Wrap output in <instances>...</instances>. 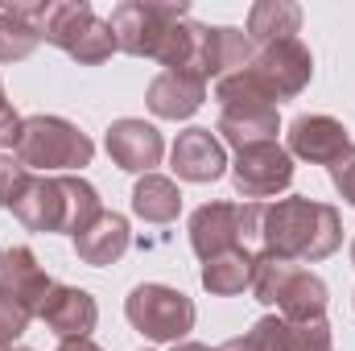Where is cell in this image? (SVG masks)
I'll list each match as a JSON object with an SVG mask.
<instances>
[{
    "label": "cell",
    "instance_id": "cell-16",
    "mask_svg": "<svg viewBox=\"0 0 355 351\" xmlns=\"http://www.w3.org/2000/svg\"><path fill=\"white\" fill-rule=\"evenodd\" d=\"M207 99V79L194 75V71H162L153 83H149V112L162 116V120H186L202 108Z\"/></svg>",
    "mask_w": 355,
    "mask_h": 351
},
{
    "label": "cell",
    "instance_id": "cell-17",
    "mask_svg": "<svg viewBox=\"0 0 355 351\" xmlns=\"http://www.w3.org/2000/svg\"><path fill=\"white\" fill-rule=\"evenodd\" d=\"M252 54H257V46L244 29H236V25H207L202 29V79L207 83L211 79L219 83V79L244 71L252 62Z\"/></svg>",
    "mask_w": 355,
    "mask_h": 351
},
{
    "label": "cell",
    "instance_id": "cell-27",
    "mask_svg": "<svg viewBox=\"0 0 355 351\" xmlns=\"http://www.w3.org/2000/svg\"><path fill=\"white\" fill-rule=\"evenodd\" d=\"M331 182H335V190H339V194L355 207V145L339 157V162H335V166H331Z\"/></svg>",
    "mask_w": 355,
    "mask_h": 351
},
{
    "label": "cell",
    "instance_id": "cell-19",
    "mask_svg": "<svg viewBox=\"0 0 355 351\" xmlns=\"http://www.w3.org/2000/svg\"><path fill=\"white\" fill-rule=\"evenodd\" d=\"M42 17L46 0L0 8V62H21L42 46Z\"/></svg>",
    "mask_w": 355,
    "mask_h": 351
},
{
    "label": "cell",
    "instance_id": "cell-25",
    "mask_svg": "<svg viewBox=\"0 0 355 351\" xmlns=\"http://www.w3.org/2000/svg\"><path fill=\"white\" fill-rule=\"evenodd\" d=\"M215 351H281V314H265L261 323H252V331L227 339Z\"/></svg>",
    "mask_w": 355,
    "mask_h": 351
},
{
    "label": "cell",
    "instance_id": "cell-18",
    "mask_svg": "<svg viewBox=\"0 0 355 351\" xmlns=\"http://www.w3.org/2000/svg\"><path fill=\"white\" fill-rule=\"evenodd\" d=\"M128 244H132L128 219L116 215V211H99L87 228L75 236V257L83 264H91V268H107V264H116L128 252Z\"/></svg>",
    "mask_w": 355,
    "mask_h": 351
},
{
    "label": "cell",
    "instance_id": "cell-6",
    "mask_svg": "<svg viewBox=\"0 0 355 351\" xmlns=\"http://www.w3.org/2000/svg\"><path fill=\"white\" fill-rule=\"evenodd\" d=\"M95 157V145L91 137L62 120V116H29L21 124V137H17V162L33 174H46V170H83Z\"/></svg>",
    "mask_w": 355,
    "mask_h": 351
},
{
    "label": "cell",
    "instance_id": "cell-5",
    "mask_svg": "<svg viewBox=\"0 0 355 351\" xmlns=\"http://www.w3.org/2000/svg\"><path fill=\"white\" fill-rule=\"evenodd\" d=\"M252 293L261 306H277L281 318H327V281L293 261L261 252L252 264Z\"/></svg>",
    "mask_w": 355,
    "mask_h": 351
},
{
    "label": "cell",
    "instance_id": "cell-32",
    "mask_svg": "<svg viewBox=\"0 0 355 351\" xmlns=\"http://www.w3.org/2000/svg\"><path fill=\"white\" fill-rule=\"evenodd\" d=\"M352 264H355V240H352Z\"/></svg>",
    "mask_w": 355,
    "mask_h": 351
},
{
    "label": "cell",
    "instance_id": "cell-13",
    "mask_svg": "<svg viewBox=\"0 0 355 351\" xmlns=\"http://www.w3.org/2000/svg\"><path fill=\"white\" fill-rule=\"evenodd\" d=\"M37 318H42L58 339H91V331H95V323H99V306H95V298H91L87 289H79V285H58V281H54V289L46 293Z\"/></svg>",
    "mask_w": 355,
    "mask_h": 351
},
{
    "label": "cell",
    "instance_id": "cell-30",
    "mask_svg": "<svg viewBox=\"0 0 355 351\" xmlns=\"http://www.w3.org/2000/svg\"><path fill=\"white\" fill-rule=\"evenodd\" d=\"M174 351H211L207 343H174Z\"/></svg>",
    "mask_w": 355,
    "mask_h": 351
},
{
    "label": "cell",
    "instance_id": "cell-2",
    "mask_svg": "<svg viewBox=\"0 0 355 351\" xmlns=\"http://www.w3.org/2000/svg\"><path fill=\"white\" fill-rule=\"evenodd\" d=\"M257 244H261V252L293 264L327 261L343 244V219L331 203H314V198L261 203Z\"/></svg>",
    "mask_w": 355,
    "mask_h": 351
},
{
    "label": "cell",
    "instance_id": "cell-7",
    "mask_svg": "<svg viewBox=\"0 0 355 351\" xmlns=\"http://www.w3.org/2000/svg\"><path fill=\"white\" fill-rule=\"evenodd\" d=\"M42 42L58 46L62 54H71L83 67H99L116 54L112 25L103 17H95V8L87 0H46Z\"/></svg>",
    "mask_w": 355,
    "mask_h": 351
},
{
    "label": "cell",
    "instance_id": "cell-23",
    "mask_svg": "<svg viewBox=\"0 0 355 351\" xmlns=\"http://www.w3.org/2000/svg\"><path fill=\"white\" fill-rule=\"evenodd\" d=\"M132 211L145 223H174L178 211H182L178 182H170V178H162V174L137 178V186H132Z\"/></svg>",
    "mask_w": 355,
    "mask_h": 351
},
{
    "label": "cell",
    "instance_id": "cell-9",
    "mask_svg": "<svg viewBox=\"0 0 355 351\" xmlns=\"http://www.w3.org/2000/svg\"><path fill=\"white\" fill-rule=\"evenodd\" d=\"M261 228V203H207L190 215V244L198 261H211L232 248H248Z\"/></svg>",
    "mask_w": 355,
    "mask_h": 351
},
{
    "label": "cell",
    "instance_id": "cell-3",
    "mask_svg": "<svg viewBox=\"0 0 355 351\" xmlns=\"http://www.w3.org/2000/svg\"><path fill=\"white\" fill-rule=\"evenodd\" d=\"M8 211L29 232H71V236H79L103 207H99V194H95V186L87 178L25 170L12 198H8Z\"/></svg>",
    "mask_w": 355,
    "mask_h": 351
},
{
    "label": "cell",
    "instance_id": "cell-1",
    "mask_svg": "<svg viewBox=\"0 0 355 351\" xmlns=\"http://www.w3.org/2000/svg\"><path fill=\"white\" fill-rule=\"evenodd\" d=\"M116 50L132 58H153L166 71L202 75V29L190 21L186 0H124L107 17Z\"/></svg>",
    "mask_w": 355,
    "mask_h": 351
},
{
    "label": "cell",
    "instance_id": "cell-28",
    "mask_svg": "<svg viewBox=\"0 0 355 351\" xmlns=\"http://www.w3.org/2000/svg\"><path fill=\"white\" fill-rule=\"evenodd\" d=\"M21 116L12 112L8 95H4V83H0V149H17V137H21Z\"/></svg>",
    "mask_w": 355,
    "mask_h": 351
},
{
    "label": "cell",
    "instance_id": "cell-4",
    "mask_svg": "<svg viewBox=\"0 0 355 351\" xmlns=\"http://www.w3.org/2000/svg\"><path fill=\"white\" fill-rule=\"evenodd\" d=\"M314 79V54L297 42V37H285V42H272L261 46L252 54V62L227 79L215 83V99L219 108L223 103H281V99H293L310 87Z\"/></svg>",
    "mask_w": 355,
    "mask_h": 351
},
{
    "label": "cell",
    "instance_id": "cell-20",
    "mask_svg": "<svg viewBox=\"0 0 355 351\" xmlns=\"http://www.w3.org/2000/svg\"><path fill=\"white\" fill-rule=\"evenodd\" d=\"M277 108L272 103H223L219 108V137L236 149L277 141Z\"/></svg>",
    "mask_w": 355,
    "mask_h": 351
},
{
    "label": "cell",
    "instance_id": "cell-24",
    "mask_svg": "<svg viewBox=\"0 0 355 351\" xmlns=\"http://www.w3.org/2000/svg\"><path fill=\"white\" fill-rule=\"evenodd\" d=\"M281 351H335L327 318H281Z\"/></svg>",
    "mask_w": 355,
    "mask_h": 351
},
{
    "label": "cell",
    "instance_id": "cell-21",
    "mask_svg": "<svg viewBox=\"0 0 355 351\" xmlns=\"http://www.w3.org/2000/svg\"><path fill=\"white\" fill-rule=\"evenodd\" d=\"M297 29H302V8L293 0H257L248 12V37L257 50L285 42V37H297Z\"/></svg>",
    "mask_w": 355,
    "mask_h": 351
},
{
    "label": "cell",
    "instance_id": "cell-15",
    "mask_svg": "<svg viewBox=\"0 0 355 351\" xmlns=\"http://www.w3.org/2000/svg\"><path fill=\"white\" fill-rule=\"evenodd\" d=\"M170 166L182 182H215L227 170V153L211 128H186L170 149Z\"/></svg>",
    "mask_w": 355,
    "mask_h": 351
},
{
    "label": "cell",
    "instance_id": "cell-26",
    "mask_svg": "<svg viewBox=\"0 0 355 351\" xmlns=\"http://www.w3.org/2000/svg\"><path fill=\"white\" fill-rule=\"evenodd\" d=\"M29 318H33V314H29L21 302H12V298H4V293H0V351H8L21 335H25Z\"/></svg>",
    "mask_w": 355,
    "mask_h": 351
},
{
    "label": "cell",
    "instance_id": "cell-31",
    "mask_svg": "<svg viewBox=\"0 0 355 351\" xmlns=\"http://www.w3.org/2000/svg\"><path fill=\"white\" fill-rule=\"evenodd\" d=\"M8 351H33V348H8Z\"/></svg>",
    "mask_w": 355,
    "mask_h": 351
},
{
    "label": "cell",
    "instance_id": "cell-22",
    "mask_svg": "<svg viewBox=\"0 0 355 351\" xmlns=\"http://www.w3.org/2000/svg\"><path fill=\"white\" fill-rule=\"evenodd\" d=\"M252 264H257V257L248 248L219 252V257L202 261V289L215 298H236V293H244V285H252Z\"/></svg>",
    "mask_w": 355,
    "mask_h": 351
},
{
    "label": "cell",
    "instance_id": "cell-10",
    "mask_svg": "<svg viewBox=\"0 0 355 351\" xmlns=\"http://www.w3.org/2000/svg\"><path fill=\"white\" fill-rule=\"evenodd\" d=\"M232 182H236V194H244L252 203L257 198H272V194L289 190V182H293V157L277 141L244 145V149H236Z\"/></svg>",
    "mask_w": 355,
    "mask_h": 351
},
{
    "label": "cell",
    "instance_id": "cell-11",
    "mask_svg": "<svg viewBox=\"0 0 355 351\" xmlns=\"http://www.w3.org/2000/svg\"><path fill=\"white\" fill-rule=\"evenodd\" d=\"M352 149V132L335 116H297L289 124V157L314 162V166H335Z\"/></svg>",
    "mask_w": 355,
    "mask_h": 351
},
{
    "label": "cell",
    "instance_id": "cell-8",
    "mask_svg": "<svg viewBox=\"0 0 355 351\" xmlns=\"http://www.w3.org/2000/svg\"><path fill=\"white\" fill-rule=\"evenodd\" d=\"M124 314L132 323V331H141L153 343H182L194 331V302L162 281H145L128 293Z\"/></svg>",
    "mask_w": 355,
    "mask_h": 351
},
{
    "label": "cell",
    "instance_id": "cell-12",
    "mask_svg": "<svg viewBox=\"0 0 355 351\" xmlns=\"http://www.w3.org/2000/svg\"><path fill=\"white\" fill-rule=\"evenodd\" d=\"M107 153H112V162L120 170L145 178V174H153V166L162 162L166 141H162V132L153 124H145L137 116H124V120H116L107 128Z\"/></svg>",
    "mask_w": 355,
    "mask_h": 351
},
{
    "label": "cell",
    "instance_id": "cell-29",
    "mask_svg": "<svg viewBox=\"0 0 355 351\" xmlns=\"http://www.w3.org/2000/svg\"><path fill=\"white\" fill-rule=\"evenodd\" d=\"M58 351H103L99 343H91V339H62Z\"/></svg>",
    "mask_w": 355,
    "mask_h": 351
},
{
    "label": "cell",
    "instance_id": "cell-14",
    "mask_svg": "<svg viewBox=\"0 0 355 351\" xmlns=\"http://www.w3.org/2000/svg\"><path fill=\"white\" fill-rule=\"evenodd\" d=\"M50 289H54V277L37 264V257H33L25 244L0 252V293H4V298L21 302V306L37 318V310H42V302H46Z\"/></svg>",
    "mask_w": 355,
    "mask_h": 351
}]
</instances>
